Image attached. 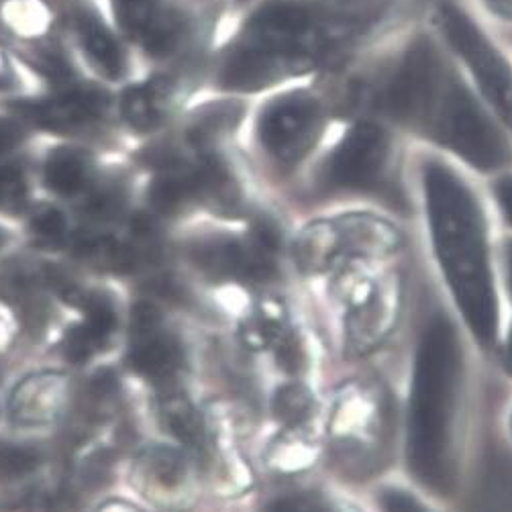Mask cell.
<instances>
[{
  "label": "cell",
  "instance_id": "6da1fadb",
  "mask_svg": "<svg viewBox=\"0 0 512 512\" xmlns=\"http://www.w3.org/2000/svg\"><path fill=\"white\" fill-rule=\"evenodd\" d=\"M341 102L400 127L482 174L512 166V143L459 72L439 37L417 33L366 76L343 84Z\"/></svg>",
  "mask_w": 512,
  "mask_h": 512
},
{
  "label": "cell",
  "instance_id": "7a4b0ae2",
  "mask_svg": "<svg viewBox=\"0 0 512 512\" xmlns=\"http://www.w3.org/2000/svg\"><path fill=\"white\" fill-rule=\"evenodd\" d=\"M404 0H266L223 51L217 84L255 92L343 64L384 37Z\"/></svg>",
  "mask_w": 512,
  "mask_h": 512
},
{
  "label": "cell",
  "instance_id": "3957f363",
  "mask_svg": "<svg viewBox=\"0 0 512 512\" xmlns=\"http://www.w3.org/2000/svg\"><path fill=\"white\" fill-rule=\"evenodd\" d=\"M468 376L462 325L451 313L435 309L419 331L402 408L408 478L433 498H449L462 480Z\"/></svg>",
  "mask_w": 512,
  "mask_h": 512
},
{
  "label": "cell",
  "instance_id": "277c9868",
  "mask_svg": "<svg viewBox=\"0 0 512 512\" xmlns=\"http://www.w3.org/2000/svg\"><path fill=\"white\" fill-rule=\"evenodd\" d=\"M429 247L455 319L482 349L498 347L502 311L490 219L476 186L441 156L419 170Z\"/></svg>",
  "mask_w": 512,
  "mask_h": 512
},
{
  "label": "cell",
  "instance_id": "5b68a950",
  "mask_svg": "<svg viewBox=\"0 0 512 512\" xmlns=\"http://www.w3.org/2000/svg\"><path fill=\"white\" fill-rule=\"evenodd\" d=\"M335 470L349 480L368 482L394 462L402 437V411L390 384L376 376H355L333 396L327 425Z\"/></svg>",
  "mask_w": 512,
  "mask_h": 512
},
{
  "label": "cell",
  "instance_id": "8992f818",
  "mask_svg": "<svg viewBox=\"0 0 512 512\" xmlns=\"http://www.w3.org/2000/svg\"><path fill=\"white\" fill-rule=\"evenodd\" d=\"M339 306L341 347L347 360H366L398 331L406 309V278L396 260H355L329 276Z\"/></svg>",
  "mask_w": 512,
  "mask_h": 512
},
{
  "label": "cell",
  "instance_id": "52a82bcc",
  "mask_svg": "<svg viewBox=\"0 0 512 512\" xmlns=\"http://www.w3.org/2000/svg\"><path fill=\"white\" fill-rule=\"evenodd\" d=\"M406 243V233L390 217L347 211L306 225L292 245V258L300 274L317 278L355 260H398Z\"/></svg>",
  "mask_w": 512,
  "mask_h": 512
},
{
  "label": "cell",
  "instance_id": "ba28073f",
  "mask_svg": "<svg viewBox=\"0 0 512 512\" xmlns=\"http://www.w3.org/2000/svg\"><path fill=\"white\" fill-rule=\"evenodd\" d=\"M435 29L457 64H462L488 111L512 135V62L482 25L453 0L435 7Z\"/></svg>",
  "mask_w": 512,
  "mask_h": 512
},
{
  "label": "cell",
  "instance_id": "9c48e42d",
  "mask_svg": "<svg viewBox=\"0 0 512 512\" xmlns=\"http://www.w3.org/2000/svg\"><path fill=\"white\" fill-rule=\"evenodd\" d=\"M398 172V143L390 125L376 117H357L331 149L321 184L333 192L388 194Z\"/></svg>",
  "mask_w": 512,
  "mask_h": 512
},
{
  "label": "cell",
  "instance_id": "30bf717a",
  "mask_svg": "<svg viewBox=\"0 0 512 512\" xmlns=\"http://www.w3.org/2000/svg\"><path fill=\"white\" fill-rule=\"evenodd\" d=\"M327 127V105L311 90H290L272 98L258 119V139L282 172L311 156Z\"/></svg>",
  "mask_w": 512,
  "mask_h": 512
},
{
  "label": "cell",
  "instance_id": "8fae6325",
  "mask_svg": "<svg viewBox=\"0 0 512 512\" xmlns=\"http://www.w3.org/2000/svg\"><path fill=\"white\" fill-rule=\"evenodd\" d=\"M0 19L31 68L56 84L74 80V68L54 35V13L45 0H5Z\"/></svg>",
  "mask_w": 512,
  "mask_h": 512
},
{
  "label": "cell",
  "instance_id": "7c38bea8",
  "mask_svg": "<svg viewBox=\"0 0 512 512\" xmlns=\"http://www.w3.org/2000/svg\"><path fill=\"white\" fill-rule=\"evenodd\" d=\"M113 9L123 33L156 60L180 56L192 35L188 17L170 0H113Z\"/></svg>",
  "mask_w": 512,
  "mask_h": 512
},
{
  "label": "cell",
  "instance_id": "4fadbf2b",
  "mask_svg": "<svg viewBox=\"0 0 512 512\" xmlns=\"http://www.w3.org/2000/svg\"><path fill=\"white\" fill-rule=\"evenodd\" d=\"M19 111L51 133L84 135L107 121L109 96L90 86H66L54 96L25 102Z\"/></svg>",
  "mask_w": 512,
  "mask_h": 512
},
{
  "label": "cell",
  "instance_id": "5bb4252c",
  "mask_svg": "<svg viewBox=\"0 0 512 512\" xmlns=\"http://www.w3.org/2000/svg\"><path fill=\"white\" fill-rule=\"evenodd\" d=\"M129 360L135 372L156 382H170L184 362L182 345L164 329L162 313L147 300L133 306Z\"/></svg>",
  "mask_w": 512,
  "mask_h": 512
},
{
  "label": "cell",
  "instance_id": "9a60e30c",
  "mask_svg": "<svg viewBox=\"0 0 512 512\" xmlns=\"http://www.w3.org/2000/svg\"><path fill=\"white\" fill-rule=\"evenodd\" d=\"M190 74H158L129 86L121 98V113L139 133L158 131L180 109L190 92Z\"/></svg>",
  "mask_w": 512,
  "mask_h": 512
},
{
  "label": "cell",
  "instance_id": "2e32d148",
  "mask_svg": "<svg viewBox=\"0 0 512 512\" xmlns=\"http://www.w3.org/2000/svg\"><path fill=\"white\" fill-rule=\"evenodd\" d=\"M68 398L70 382L64 374H33L15 388L9 402L11 417L19 425H47L64 413Z\"/></svg>",
  "mask_w": 512,
  "mask_h": 512
},
{
  "label": "cell",
  "instance_id": "e0dca14e",
  "mask_svg": "<svg viewBox=\"0 0 512 512\" xmlns=\"http://www.w3.org/2000/svg\"><path fill=\"white\" fill-rule=\"evenodd\" d=\"M72 19L78 43L92 68L109 80H121L127 72V60L121 43L100 19L98 11L84 0H78L72 9Z\"/></svg>",
  "mask_w": 512,
  "mask_h": 512
},
{
  "label": "cell",
  "instance_id": "ac0fdd59",
  "mask_svg": "<svg viewBox=\"0 0 512 512\" xmlns=\"http://www.w3.org/2000/svg\"><path fill=\"white\" fill-rule=\"evenodd\" d=\"M196 196L209 202L221 213H237L243 204L241 184L231 164L219 151L202 153L198 166L192 170Z\"/></svg>",
  "mask_w": 512,
  "mask_h": 512
},
{
  "label": "cell",
  "instance_id": "d6986e66",
  "mask_svg": "<svg viewBox=\"0 0 512 512\" xmlns=\"http://www.w3.org/2000/svg\"><path fill=\"white\" fill-rule=\"evenodd\" d=\"M245 115V107L237 100L213 102V105L196 111L182 129V145L188 151L202 153L215 151L217 143L237 129Z\"/></svg>",
  "mask_w": 512,
  "mask_h": 512
},
{
  "label": "cell",
  "instance_id": "ffe728a7",
  "mask_svg": "<svg viewBox=\"0 0 512 512\" xmlns=\"http://www.w3.org/2000/svg\"><path fill=\"white\" fill-rule=\"evenodd\" d=\"M188 258L202 274L211 278H243L247 247L225 235L204 237L188 247Z\"/></svg>",
  "mask_w": 512,
  "mask_h": 512
},
{
  "label": "cell",
  "instance_id": "44dd1931",
  "mask_svg": "<svg viewBox=\"0 0 512 512\" xmlns=\"http://www.w3.org/2000/svg\"><path fill=\"white\" fill-rule=\"evenodd\" d=\"M294 331L286 304L280 298H264L241 323V339L251 351H274Z\"/></svg>",
  "mask_w": 512,
  "mask_h": 512
},
{
  "label": "cell",
  "instance_id": "7402d4cb",
  "mask_svg": "<svg viewBox=\"0 0 512 512\" xmlns=\"http://www.w3.org/2000/svg\"><path fill=\"white\" fill-rule=\"evenodd\" d=\"M94 164L80 149L60 147L49 153L43 178L51 192L60 196H76L84 192L92 180Z\"/></svg>",
  "mask_w": 512,
  "mask_h": 512
},
{
  "label": "cell",
  "instance_id": "603a6c76",
  "mask_svg": "<svg viewBox=\"0 0 512 512\" xmlns=\"http://www.w3.org/2000/svg\"><path fill=\"white\" fill-rule=\"evenodd\" d=\"M319 453V439L315 429H284L282 437H278L270 451L268 462L276 472L296 474L311 468Z\"/></svg>",
  "mask_w": 512,
  "mask_h": 512
},
{
  "label": "cell",
  "instance_id": "cb8c5ba5",
  "mask_svg": "<svg viewBox=\"0 0 512 512\" xmlns=\"http://www.w3.org/2000/svg\"><path fill=\"white\" fill-rule=\"evenodd\" d=\"M319 413L313 390L302 382L280 386L272 398V415L284 429H309Z\"/></svg>",
  "mask_w": 512,
  "mask_h": 512
},
{
  "label": "cell",
  "instance_id": "d4e9b609",
  "mask_svg": "<svg viewBox=\"0 0 512 512\" xmlns=\"http://www.w3.org/2000/svg\"><path fill=\"white\" fill-rule=\"evenodd\" d=\"M158 415H160L162 427L172 437H176L178 441H182L184 445H188L190 449H196V451H200L204 447L202 419L186 396L172 392V394H166L164 398H160Z\"/></svg>",
  "mask_w": 512,
  "mask_h": 512
},
{
  "label": "cell",
  "instance_id": "484cf974",
  "mask_svg": "<svg viewBox=\"0 0 512 512\" xmlns=\"http://www.w3.org/2000/svg\"><path fill=\"white\" fill-rule=\"evenodd\" d=\"M192 198H196L194 178L184 168L162 170L149 186V204L158 215H174Z\"/></svg>",
  "mask_w": 512,
  "mask_h": 512
},
{
  "label": "cell",
  "instance_id": "4316f807",
  "mask_svg": "<svg viewBox=\"0 0 512 512\" xmlns=\"http://www.w3.org/2000/svg\"><path fill=\"white\" fill-rule=\"evenodd\" d=\"M186 472V457L174 447H149L139 457V474L164 490L178 488L186 480Z\"/></svg>",
  "mask_w": 512,
  "mask_h": 512
},
{
  "label": "cell",
  "instance_id": "83f0119b",
  "mask_svg": "<svg viewBox=\"0 0 512 512\" xmlns=\"http://www.w3.org/2000/svg\"><path fill=\"white\" fill-rule=\"evenodd\" d=\"M378 512H437L427 494L415 486L382 482L376 490Z\"/></svg>",
  "mask_w": 512,
  "mask_h": 512
},
{
  "label": "cell",
  "instance_id": "f1b7e54d",
  "mask_svg": "<svg viewBox=\"0 0 512 512\" xmlns=\"http://www.w3.org/2000/svg\"><path fill=\"white\" fill-rule=\"evenodd\" d=\"M266 512H366L347 500L323 492H302L274 500Z\"/></svg>",
  "mask_w": 512,
  "mask_h": 512
},
{
  "label": "cell",
  "instance_id": "f546056e",
  "mask_svg": "<svg viewBox=\"0 0 512 512\" xmlns=\"http://www.w3.org/2000/svg\"><path fill=\"white\" fill-rule=\"evenodd\" d=\"M41 466V453L29 445L3 443L0 445V478L21 480Z\"/></svg>",
  "mask_w": 512,
  "mask_h": 512
},
{
  "label": "cell",
  "instance_id": "4dcf8cb0",
  "mask_svg": "<svg viewBox=\"0 0 512 512\" xmlns=\"http://www.w3.org/2000/svg\"><path fill=\"white\" fill-rule=\"evenodd\" d=\"M82 309L86 313V323L84 325L102 343H107L109 337L115 333L117 323H119L117 311H115L111 298L105 296V294H88L84 304H82Z\"/></svg>",
  "mask_w": 512,
  "mask_h": 512
},
{
  "label": "cell",
  "instance_id": "1f68e13d",
  "mask_svg": "<svg viewBox=\"0 0 512 512\" xmlns=\"http://www.w3.org/2000/svg\"><path fill=\"white\" fill-rule=\"evenodd\" d=\"M31 233L35 235L37 241L45 245H62L68 237V221L64 213L56 207H49V204H43L39 207L29 221Z\"/></svg>",
  "mask_w": 512,
  "mask_h": 512
},
{
  "label": "cell",
  "instance_id": "d6a6232c",
  "mask_svg": "<svg viewBox=\"0 0 512 512\" xmlns=\"http://www.w3.org/2000/svg\"><path fill=\"white\" fill-rule=\"evenodd\" d=\"M27 174L19 164L0 166V209L19 211L27 200Z\"/></svg>",
  "mask_w": 512,
  "mask_h": 512
},
{
  "label": "cell",
  "instance_id": "836d02e7",
  "mask_svg": "<svg viewBox=\"0 0 512 512\" xmlns=\"http://www.w3.org/2000/svg\"><path fill=\"white\" fill-rule=\"evenodd\" d=\"M125 207V192L119 184H105L96 192L90 194V198L84 204V211L90 219L96 221H111L119 217V213Z\"/></svg>",
  "mask_w": 512,
  "mask_h": 512
},
{
  "label": "cell",
  "instance_id": "e575fe53",
  "mask_svg": "<svg viewBox=\"0 0 512 512\" xmlns=\"http://www.w3.org/2000/svg\"><path fill=\"white\" fill-rule=\"evenodd\" d=\"M249 239H251L253 249L278 258V253L282 251V245H284V231L274 217L260 215V217H255L251 223Z\"/></svg>",
  "mask_w": 512,
  "mask_h": 512
},
{
  "label": "cell",
  "instance_id": "d590c367",
  "mask_svg": "<svg viewBox=\"0 0 512 512\" xmlns=\"http://www.w3.org/2000/svg\"><path fill=\"white\" fill-rule=\"evenodd\" d=\"M278 368L288 376H300L309 366V355L302 343V337L296 331H290L284 341L274 349Z\"/></svg>",
  "mask_w": 512,
  "mask_h": 512
},
{
  "label": "cell",
  "instance_id": "8d00e7d4",
  "mask_svg": "<svg viewBox=\"0 0 512 512\" xmlns=\"http://www.w3.org/2000/svg\"><path fill=\"white\" fill-rule=\"evenodd\" d=\"M102 345V343L86 325H76L66 333L64 339V353L70 362L82 364L88 357H92Z\"/></svg>",
  "mask_w": 512,
  "mask_h": 512
},
{
  "label": "cell",
  "instance_id": "74e56055",
  "mask_svg": "<svg viewBox=\"0 0 512 512\" xmlns=\"http://www.w3.org/2000/svg\"><path fill=\"white\" fill-rule=\"evenodd\" d=\"M41 278L43 282L54 290L62 300H66L68 304H74V306H82L88 292H84L62 268H56V266H45L41 270Z\"/></svg>",
  "mask_w": 512,
  "mask_h": 512
},
{
  "label": "cell",
  "instance_id": "f35d334b",
  "mask_svg": "<svg viewBox=\"0 0 512 512\" xmlns=\"http://www.w3.org/2000/svg\"><path fill=\"white\" fill-rule=\"evenodd\" d=\"M492 196L502 223L512 231V172H502L494 178Z\"/></svg>",
  "mask_w": 512,
  "mask_h": 512
},
{
  "label": "cell",
  "instance_id": "ab89813d",
  "mask_svg": "<svg viewBox=\"0 0 512 512\" xmlns=\"http://www.w3.org/2000/svg\"><path fill=\"white\" fill-rule=\"evenodd\" d=\"M25 137V131L15 119H0V158L15 149Z\"/></svg>",
  "mask_w": 512,
  "mask_h": 512
},
{
  "label": "cell",
  "instance_id": "60d3db41",
  "mask_svg": "<svg viewBox=\"0 0 512 512\" xmlns=\"http://www.w3.org/2000/svg\"><path fill=\"white\" fill-rule=\"evenodd\" d=\"M500 274H502V284L508 296V302L512 304V235L502 239V249H500Z\"/></svg>",
  "mask_w": 512,
  "mask_h": 512
},
{
  "label": "cell",
  "instance_id": "b9f144b4",
  "mask_svg": "<svg viewBox=\"0 0 512 512\" xmlns=\"http://www.w3.org/2000/svg\"><path fill=\"white\" fill-rule=\"evenodd\" d=\"M498 349H500V364L502 370L508 378H512V321L508 325V329L504 331V335H500L498 341Z\"/></svg>",
  "mask_w": 512,
  "mask_h": 512
},
{
  "label": "cell",
  "instance_id": "7bdbcfd3",
  "mask_svg": "<svg viewBox=\"0 0 512 512\" xmlns=\"http://www.w3.org/2000/svg\"><path fill=\"white\" fill-rule=\"evenodd\" d=\"M482 5L498 19L512 23V0H482Z\"/></svg>",
  "mask_w": 512,
  "mask_h": 512
},
{
  "label": "cell",
  "instance_id": "ee69618b",
  "mask_svg": "<svg viewBox=\"0 0 512 512\" xmlns=\"http://www.w3.org/2000/svg\"><path fill=\"white\" fill-rule=\"evenodd\" d=\"M15 84V74L9 66V60L3 51V45H0V90H9Z\"/></svg>",
  "mask_w": 512,
  "mask_h": 512
},
{
  "label": "cell",
  "instance_id": "f6af8a7d",
  "mask_svg": "<svg viewBox=\"0 0 512 512\" xmlns=\"http://www.w3.org/2000/svg\"><path fill=\"white\" fill-rule=\"evenodd\" d=\"M100 512H137L129 504H109L107 508H102Z\"/></svg>",
  "mask_w": 512,
  "mask_h": 512
},
{
  "label": "cell",
  "instance_id": "bcb514c9",
  "mask_svg": "<svg viewBox=\"0 0 512 512\" xmlns=\"http://www.w3.org/2000/svg\"><path fill=\"white\" fill-rule=\"evenodd\" d=\"M508 433H510V439H512V411L508 415Z\"/></svg>",
  "mask_w": 512,
  "mask_h": 512
},
{
  "label": "cell",
  "instance_id": "7dc6e473",
  "mask_svg": "<svg viewBox=\"0 0 512 512\" xmlns=\"http://www.w3.org/2000/svg\"><path fill=\"white\" fill-rule=\"evenodd\" d=\"M5 241H7V235L0 231V249H3V245H5Z\"/></svg>",
  "mask_w": 512,
  "mask_h": 512
},
{
  "label": "cell",
  "instance_id": "c3c4849f",
  "mask_svg": "<svg viewBox=\"0 0 512 512\" xmlns=\"http://www.w3.org/2000/svg\"><path fill=\"white\" fill-rule=\"evenodd\" d=\"M237 3H247V0H237Z\"/></svg>",
  "mask_w": 512,
  "mask_h": 512
}]
</instances>
